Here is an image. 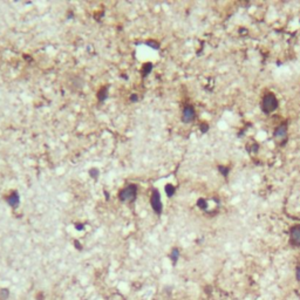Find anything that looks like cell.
I'll return each mask as SVG.
<instances>
[{
    "label": "cell",
    "mask_w": 300,
    "mask_h": 300,
    "mask_svg": "<svg viewBox=\"0 0 300 300\" xmlns=\"http://www.w3.org/2000/svg\"><path fill=\"white\" fill-rule=\"evenodd\" d=\"M196 204H197V206H198L201 210H203V211H206V210H208V202H206L205 198H199Z\"/></svg>",
    "instance_id": "obj_13"
},
{
    "label": "cell",
    "mask_w": 300,
    "mask_h": 300,
    "mask_svg": "<svg viewBox=\"0 0 300 300\" xmlns=\"http://www.w3.org/2000/svg\"><path fill=\"white\" fill-rule=\"evenodd\" d=\"M164 190H165V193H167L168 197H172L175 195V192H176V188L172 184H167L165 188H164Z\"/></svg>",
    "instance_id": "obj_11"
},
{
    "label": "cell",
    "mask_w": 300,
    "mask_h": 300,
    "mask_svg": "<svg viewBox=\"0 0 300 300\" xmlns=\"http://www.w3.org/2000/svg\"><path fill=\"white\" fill-rule=\"evenodd\" d=\"M178 258H180V250H178L177 247H175V248H172L171 255H170V259H171V261H172V265H176V264H177Z\"/></svg>",
    "instance_id": "obj_9"
},
{
    "label": "cell",
    "mask_w": 300,
    "mask_h": 300,
    "mask_svg": "<svg viewBox=\"0 0 300 300\" xmlns=\"http://www.w3.org/2000/svg\"><path fill=\"white\" fill-rule=\"evenodd\" d=\"M278 106L279 101L273 93H266L263 96L261 102H260V109H261L263 114H265V115H270L271 113L276 111L278 109Z\"/></svg>",
    "instance_id": "obj_1"
},
{
    "label": "cell",
    "mask_w": 300,
    "mask_h": 300,
    "mask_svg": "<svg viewBox=\"0 0 300 300\" xmlns=\"http://www.w3.org/2000/svg\"><path fill=\"white\" fill-rule=\"evenodd\" d=\"M273 139L278 142L280 147H284L287 143V139H289V123L287 122H283L276 127V129L273 130Z\"/></svg>",
    "instance_id": "obj_2"
},
{
    "label": "cell",
    "mask_w": 300,
    "mask_h": 300,
    "mask_svg": "<svg viewBox=\"0 0 300 300\" xmlns=\"http://www.w3.org/2000/svg\"><path fill=\"white\" fill-rule=\"evenodd\" d=\"M76 230H83V225L82 224H76Z\"/></svg>",
    "instance_id": "obj_22"
},
{
    "label": "cell",
    "mask_w": 300,
    "mask_h": 300,
    "mask_svg": "<svg viewBox=\"0 0 300 300\" xmlns=\"http://www.w3.org/2000/svg\"><path fill=\"white\" fill-rule=\"evenodd\" d=\"M151 70H152V64L151 62H147V64H143V68H142V75H143V77L148 76L151 73Z\"/></svg>",
    "instance_id": "obj_10"
},
{
    "label": "cell",
    "mask_w": 300,
    "mask_h": 300,
    "mask_svg": "<svg viewBox=\"0 0 300 300\" xmlns=\"http://www.w3.org/2000/svg\"><path fill=\"white\" fill-rule=\"evenodd\" d=\"M150 203H151V208H152L154 212L160 216L162 214V211H163V204H162L161 201V193H160V191L157 189L152 190L151 198H150Z\"/></svg>",
    "instance_id": "obj_4"
},
{
    "label": "cell",
    "mask_w": 300,
    "mask_h": 300,
    "mask_svg": "<svg viewBox=\"0 0 300 300\" xmlns=\"http://www.w3.org/2000/svg\"><path fill=\"white\" fill-rule=\"evenodd\" d=\"M74 244H75V247H76L77 250H81V248H82V246H81V244H80V243H79L77 240H75Z\"/></svg>",
    "instance_id": "obj_21"
},
{
    "label": "cell",
    "mask_w": 300,
    "mask_h": 300,
    "mask_svg": "<svg viewBox=\"0 0 300 300\" xmlns=\"http://www.w3.org/2000/svg\"><path fill=\"white\" fill-rule=\"evenodd\" d=\"M6 202L8 203L10 206L12 208H18L19 206V204H20V196H19V193L17 192V191H14V192H12L10 196H7L6 197Z\"/></svg>",
    "instance_id": "obj_7"
},
{
    "label": "cell",
    "mask_w": 300,
    "mask_h": 300,
    "mask_svg": "<svg viewBox=\"0 0 300 300\" xmlns=\"http://www.w3.org/2000/svg\"><path fill=\"white\" fill-rule=\"evenodd\" d=\"M137 100H139V97H137L136 94H131V96H130V101L131 102H136Z\"/></svg>",
    "instance_id": "obj_20"
},
{
    "label": "cell",
    "mask_w": 300,
    "mask_h": 300,
    "mask_svg": "<svg viewBox=\"0 0 300 300\" xmlns=\"http://www.w3.org/2000/svg\"><path fill=\"white\" fill-rule=\"evenodd\" d=\"M10 295L8 289H0V300H6Z\"/></svg>",
    "instance_id": "obj_14"
},
{
    "label": "cell",
    "mask_w": 300,
    "mask_h": 300,
    "mask_svg": "<svg viewBox=\"0 0 300 300\" xmlns=\"http://www.w3.org/2000/svg\"><path fill=\"white\" fill-rule=\"evenodd\" d=\"M295 278H297V281L300 284V265H298L295 270Z\"/></svg>",
    "instance_id": "obj_19"
},
{
    "label": "cell",
    "mask_w": 300,
    "mask_h": 300,
    "mask_svg": "<svg viewBox=\"0 0 300 300\" xmlns=\"http://www.w3.org/2000/svg\"><path fill=\"white\" fill-rule=\"evenodd\" d=\"M145 45H148L150 46L151 48H154V49H160V43L157 42V41H155V40H148Z\"/></svg>",
    "instance_id": "obj_15"
},
{
    "label": "cell",
    "mask_w": 300,
    "mask_h": 300,
    "mask_svg": "<svg viewBox=\"0 0 300 300\" xmlns=\"http://www.w3.org/2000/svg\"><path fill=\"white\" fill-rule=\"evenodd\" d=\"M199 129H201V133H202V134H206V133L209 131V129H210V126H209L206 122H203V123H201Z\"/></svg>",
    "instance_id": "obj_16"
},
{
    "label": "cell",
    "mask_w": 300,
    "mask_h": 300,
    "mask_svg": "<svg viewBox=\"0 0 300 300\" xmlns=\"http://www.w3.org/2000/svg\"><path fill=\"white\" fill-rule=\"evenodd\" d=\"M108 97V86H103L97 92V98L100 102H105Z\"/></svg>",
    "instance_id": "obj_8"
},
{
    "label": "cell",
    "mask_w": 300,
    "mask_h": 300,
    "mask_svg": "<svg viewBox=\"0 0 300 300\" xmlns=\"http://www.w3.org/2000/svg\"><path fill=\"white\" fill-rule=\"evenodd\" d=\"M136 196H137V185L133 183L128 184L118 193V198L121 202H129V203H134L136 201Z\"/></svg>",
    "instance_id": "obj_3"
},
{
    "label": "cell",
    "mask_w": 300,
    "mask_h": 300,
    "mask_svg": "<svg viewBox=\"0 0 300 300\" xmlns=\"http://www.w3.org/2000/svg\"><path fill=\"white\" fill-rule=\"evenodd\" d=\"M195 118H196V110H195L193 106L186 105L183 109L182 122L183 123H190V122L195 121Z\"/></svg>",
    "instance_id": "obj_6"
},
{
    "label": "cell",
    "mask_w": 300,
    "mask_h": 300,
    "mask_svg": "<svg viewBox=\"0 0 300 300\" xmlns=\"http://www.w3.org/2000/svg\"><path fill=\"white\" fill-rule=\"evenodd\" d=\"M247 149L250 150L251 152H253V154H257L258 150H259V143H257V142H253V143L251 144V148H247Z\"/></svg>",
    "instance_id": "obj_17"
},
{
    "label": "cell",
    "mask_w": 300,
    "mask_h": 300,
    "mask_svg": "<svg viewBox=\"0 0 300 300\" xmlns=\"http://www.w3.org/2000/svg\"><path fill=\"white\" fill-rule=\"evenodd\" d=\"M218 171L219 173L223 176V177H227L229 173H230V168L229 167H225V165H218Z\"/></svg>",
    "instance_id": "obj_12"
},
{
    "label": "cell",
    "mask_w": 300,
    "mask_h": 300,
    "mask_svg": "<svg viewBox=\"0 0 300 300\" xmlns=\"http://www.w3.org/2000/svg\"><path fill=\"white\" fill-rule=\"evenodd\" d=\"M289 245L292 247H300V224L293 225L289 229Z\"/></svg>",
    "instance_id": "obj_5"
},
{
    "label": "cell",
    "mask_w": 300,
    "mask_h": 300,
    "mask_svg": "<svg viewBox=\"0 0 300 300\" xmlns=\"http://www.w3.org/2000/svg\"><path fill=\"white\" fill-rule=\"evenodd\" d=\"M89 176H90L93 180H96L97 177H98V170H97V169H94V168L90 169V170H89Z\"/></svg>",
    "instance_id": "obj_18"
}]
</instances>
